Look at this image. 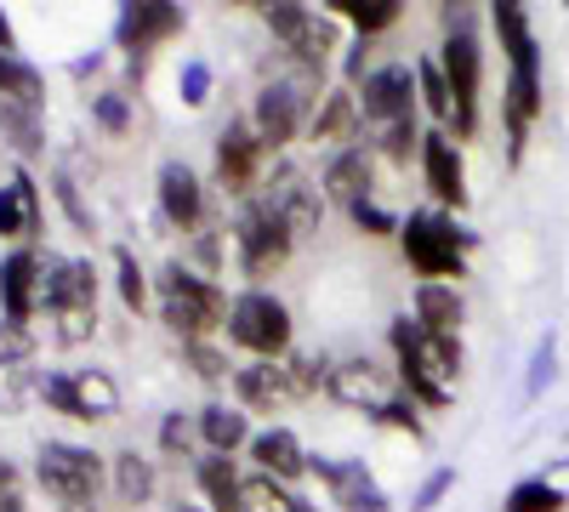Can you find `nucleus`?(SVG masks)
I'll return each instance as SVG.
<instances>
[{
  "mask_svg": "<svg viewBox=\"0 0 569 512\" xmlns=\"http://www.w3.org/2000/svg\"><path fill=\"white\" fill-rule=\"evenodd\" d=\"M262 200H268L284 222H291V234H313L319 217H325V194L313 189V182H308L297 165H279V171H273V182L262 189Z\"/></svg>",
  "mask_w": 569,
  "mask_h": 512,
  "instance_id": "nucleus-16",
  "label": "nucleus"
},
{
  "mask_svg": "<svg viewBox=\"0 0 569 512\" xmlns=\"http://www.w3.org/2000/svg\"><path fill=\"white\" fill-rule=\"evenodd\" d=\"M308 91H313V74L302 80H268L257 91V114H251V131L262 137V149H284L291 137L302 131V114H308Z\"/></svg>",
  "mask_w": 569,
  "mask_h": 512,
  "instance_id": "nucleus-10",
  "label": "nucleus"
},
{
  "mask_svg": "<svg viewBox=\"0 0 569 512\" xmlns=\"http://www.w3.org/2000/svg\"><path fill=\"white\" fill-rule=\"evenodd\" d=\"M399 240H405L410 268L427 279V285H450V279L467 273L472 234H461L445 211H410V222H399Z\"/></svg>",
  "mask_w": 569,
  "mask_h": 512,
  "instance_id": "nucleus-3",
  "label": "nucleus"
},
{
  "mask_svg": "<svg viewBox=\"0 0 569 512\" xmlns=\"http://www.w3.org/2000/svg\"><path fill=\"white\" fill-rule=\"evenodd\" d=\"M206 98H211V69H206L200 58H188V63H182V103L200 109Z\"/></svg>",
  "mask_w": 569,
  "mask_h": 512,
  "instance_id": "nucleus-41",
  "label": "nucleus"
},
{
  "mask_svg": "<svg viewBox=\"0 0 569 512\" xmlns=\"http://www.w3.org/2000/svg\"><path fill=\"white\" fill-rule=\"evenodd\" d=\"M29 353H34V337L23 331V324H0V377H7V370H23L29 364Z\"/></svg>",
  "mask_w": 569,
  "mask_h": 512,
  "instance_id": "nucleus-38",
  "label": "nucleus"
},
{
  "mask_svg": "<svg viewBox=\"0 0 569 512\" xmlns=\"http://www.w3.org/2000/svg\"><path fill=\"white\" fill-rule=\"evenodd\" d=\"M160 450H166V455H188V450H194V428L182 422V410H177V415H166V428H160Z\"/></svg>",
  "mask_w": 569,
  "mask_h": 512,
  "instance_id": "nucleus-43",
  "label": "nucleus"
},
{
  "mask_svg": "<svg viewBox=\"0 0 569 512\" xmlns=\"http://www.w3.org/2000/svg\"><path fill=\"white\" fill-rule=\"evenodd\" d=\"M421 177H427V189H433L439 205H456V211L467 205V165H461V149L450 131L421 137Z\"/></svg>",
  "mask_w": 569,
  "mask_h": 512,
  "instance_id": "nucleus-15",
  "label": "nucleus"
},
{
  "mask_svg": "<svg viewBox=\"0 0 569 512\" xmlns=\"http://www.w3.org/2000/svg\"><path fill=\"white\" fill-rule=\"evenodd\" d=\"M291 245H297L291 222H284L268 200H251L240 211V222H233V251H240L246 279H273L284 262H291Z\"/></svg>",
  "mask_w": 569,
  "mask_h": 512,
  "instance_id": "nucleus-5",
  "label": "nucleus"
},
{
  "mask_svg": "<svg viewBox=\"0 0 569 512\" xmlns=\"http://www.w3.org/2000/svg\"><path fill=\"white\" fill-rule=\"evenodd\" d=\"M114 279H120V302L131 308V313H142V302H149V285H142V268H137V257L120 245L114 251Z\"/></svg>",
  "mask_w": 569,
  "mask_h": 512,
  "instance_id": "nucleus-37",
  "label": "nucleus"
},
{
  "mask_svg": "<svg viewBox=\"0 0 569 512\" xmlns=\"http://www.w3.org/2000/svg\"><path fill=\"white\" fill-rule=\"evenodd\" d=\"M262 137L251 126H228L217 137V177H222V189L228 194H246L251 182H257V165H262Z\"/></svg>",
  "mask_w": 569,
  "mask_h": 512,
  "instance_id": "nucleus-19",
  "label": "nucleus"
},
{
  "mask_svg": "<svg viewBox=\"0 0 569 512\" xmlns=\"http://www.w3.org/2000/svg\"><path fill=\"white\" fill-rule=\"evenodd\" d=\"M461 319H467V308H461V297H456V285H416V324L427 337H445V342H461Z\"/></svg>",
  "mask_w": 569,
  "mask_h": 512,
  "instance_id": "nucleus-22",
  "label": "nucleus"
},
{
  "mask_svg": "<svg viewBox=\"0 0 569 512\" xmlns=\"http://www.w3.org/2000/svg\"><path fill=\"white\" fill-rule=\"evenodd\" d=\"M359 98L342 86V91H325L319 98V109H313V120H308V137L313 143H353V131H359Z\"/></svg>",
  "mask_w": 569,
  "mask_h": 512,
  "instance_id": "nucleus-23",
  "label": "nucleus"
},
{
  "mask_svg": "<svg viewBox=\"0 0 569 512\" xmlns=\"http://www.w3.org/2000/svg\"><path fill=\"white\" fill-rule=\"evenodd\" d=\"M40 285H46V262L23 245L0 262V308H7L12 324H29L34 308H40Z\"/></svg>",
  "mask_w": 569,
  "mask_h": 512,
  "instance_id": "nucleus-17",
  "label": "nucleus"
},
{
  "mask_svg": "<svg viewBox=\"0 0 569 512\" xmlns=\"http://www.w3.org/2000/svg\"><path fill=\"white\" fill-rule=\"evenodd\" d=\"M501 120H507V160L518 165L530 143V126L541 120V63H512L501 91Z\"/></svg>",
  "mask_w": 569,
  "mask_h": 512,
  "instance_id": "nucleus-13",
  "label": "nucleus"
},
{
  "mask_svg": "<svg viewBox=\"0 0 569 512\" xmlns=\"http://www.w3.org/2000/svg\"><path fill=\"white\" fill-rule=\"evenodd\" d=\"M0 103H29V109H40V74H34L29 63L7 58V52H0Z\"/></svg>",
  "mask_w": 569,
  "mask_h": 512,
  "instance_id": "nucleus-34",
  "label": "nucleus"
},
{
  "mask_svg": "<svg viewBox=\"0 0 569 512\" xmlns=\"http://www.w3.org/2000/svg\"><path fill=\"white\" fill-rule=\"evenodd\" d=\"M251 461H257L268 479H279V484H291V479L308 468V455H302V444H297L291 428H268V433H257V439H251Z\"/></svg>",
  "mask_w": 569,
  "mask_h": 512,
  "instance_id": "nucleus-26",
  "label": "nucleus"
},
{
  "mask_svg": "<svg viewBox=\"0 0 569 512\" xmlns=\"http://www.w3.org/2000/svg\"><path fill=\"white\" fill-rule=\"evenodd\" d=\"M0 234L7 240H34L40 234V194H34L29 171H18L7 189H0Z\"/></svg>",
  "mask_w": 569,
  "mask_h": 512,
  "instance_id": "nucleus-25",
  "label": "nucleus"
},
{
  "mask_svg": "<svg viewBox=\"0 0 569 512\" xmlns=\"http://www.w3.org/2000/svg\"><path fill=\"white\" fill-rule=\"evenodd\" d=\"M177 29H182V7H171V0H131V7H120L114 40L131 52V74H142V63H149V46L171 40Z\"/></svg>",
  "mask_w": 569,
  "mask_h": 512,
  "instance_id": "nucleus-12",
  "label": "nucleus"
},
{
  "mask_svg": "<svg viewBox=\"0 0 569 512\" xmlns=\"http://www.w3.org/2000/svg\"><path fill=\"white\" fill-rule=\"evenodd\" d=\"M439 69H445V86H450V126L456 137H472L479 131V86H485V46H479V18L467 7H450L445 12V46H439Z\"/></svg>",
  "mask_w": 569,
  "mask_h": 512,
  "instance_id": "nucleus-2",
  "label": "nucleus"
},
{
  "mask_svg": "<svg viewBox=\"0 0 569 512\" xmlns=\"http://www.w3.org/2000/svg\"><path fill=\"white\" fill-rule=\"evenodd\" d=\"M382 154H388L393 165H405L410 154H421V137H416V120H399V126H388V131H382Z\"/></svg>",
  "mask_w": 569,
  "mask_h": 512,
  "instance_id": "nucleus-39",
  "label": "nucleus"
},
{
  "mask_svg": "<svg viewBox=\"0 0 569 512\" xmlns=\"http://www.w3.org/2000/svg\"><path fill=\"white\" fill-rule=\"evenodd\" d=\"M450 484H456V473H450V468H439L433 479H427V484L416 490V501H410V512H433V501H439V495H445Z\"/></svg>",
  "mask_w": 569,
  "mask_h": 512,
  "instance_id": "nucleus-45",
  "label": "nucleus"
},
{
  "mask_svg": "<svg viewBox=\"0 0 569 512\" xmlns=\"http://www.w3.org/2000/svg\"><path fill=\"white\" fill-rule=\"evenodd\" d=\"M40 399L58 415H74V422H109L120 410V388L109 370H58V377L40 382Z\"/></svg>",
  "mask_w": 569,
  "mask_h": 512,
  "instance_id": "nucleus-8",
  "label": "nucleus"
},
{
  "mask_svg": "<svg viewBox=\"0 0 569 512\" xmlns=\"http://www.w3.org/2000/svg\"><path fill=\"white\" fill-rule=\"evenodd\" d=\"M376 422H388V428H410V433H421V422H416V399H393Z\"/></svg>",
  "mask_w": 569,
  "mask_h": 512,
  "instance_id": "nucleus-46",
  "label": "nucleus"
},
{
  "mask_svg": "<svg viewBox=\"0 0 569 512\" xmlns=\"http://www.w3.org/2000/svg\"><path fill=\"white\" fill-rule=\"evenodd\" d=\"M569 495L552 484V479H518L501 501V512H563Z\"/></svg>",
  "mask_w": 569,
  "mask_h": 512,
  "instance_id": "nucleus-31",
  "label": "nucleus"
},
{
  "mask_svg": "<svg viewBox=\"0 0 569 512\" xmlns=\"http://www.w3.org/2000/svg\"><path fill=\"white\" fill-rule=\"evenodd\" d=\"M490 23H496V34H501L507 63H541V52H536V29H530V12L518 7V0H501V7H490Z\"/></svg>",
  "mask_w": 569,
  "mask_h": 512,
  "instance_id": "nucleus-27",
  "label": "nucleus"
},
{
  "mask_svg": "<svg viewBox=\"0 0 569 512\" xmlns=\"http://www.w3.org/2000/svg\"><path fill=\"white\" fill-rule=\"evenodd\" d=\"M200 439L211 444V455H233L246 439H251V428H246V410H228V404H211V410H200Z\"/></svg>",
  "mask_w": 569,
  "mask_h": 512,
  "instance_id": "nucleus-29",
  "label": "nucleus"
},
{
  "mask_svg": "<svg viewBox=\"0 0 569 512\" xmlns=\"http://www.w3.org/2000/svg\"><path fill=\"white\" fill-rule=\"evenodd\" d=\"M0 52H7V58L18 52V34H12V18L7 12H0Z\"/></svg>",
  "mask_w": 569,
  "mask_h": 512,
  "instance_id": "nucleus-49",
  "label": "nucleus"
},
{
  "mask_svg": "<svg viewBox=\"0 0 569 512\" xmlns=\"http://www.w3.org/2000/svg\"><path fill=\"white\" fill-rule=\"evenodd\" d=\"M177 512H206V506H177Z\"/></svg>",
  "mask_w": 569,
  "mask_h": 512,
  "instance_id": "nucleus-50",
  "label": "nucleus"
},
{
  "mask_svg": "<svg viewBox=\"0 0 569 512\" xmlns=\"http://www.w3.org/2000/svg\"><path fill=\"white\" fill-rule=\"evenodd\" d=\"M0 131L18 143V154H34V149H40V109H29V103H0Z\"/></svg>",
  "mask_w": 569,
  "mask_h": 512,
  "instance_id": "nucleus-35",
  "label": "nucleus"
},
{
  "mask_svg": "<svg viewBox=\"0 0 569 512\" xmlns=\"http://www.w3.org/2000/svg\"><path fill=\"white\" fill-rule=\"evenodd\" d=\"M160 211H166L171 228H182V234H194V228L206 222V189L182 160L160 165Z\"/></svg>",
  "mask_w": 569,
  "mask_h": 512,
  "instance_id": "nucleus-20",
  "label": "nucleus"
},
{
  "mask_svg": "<svg viewBox=\"0 0 569 512\" xmlns=\"http://www.w3.org/2000/svg\"><path fill=\"white\" fill-rule=\"evenodd\" d=\"M325 388H330V399H337V404L365 410V415H382V410L399 399L393 382H388V370H376L370 359H342V364L325 377Z\"/></svg>",
  "mask_w": 569,
  "mask_h": 512,
  "instance_id": "nucleus-14",
  "label": "nucleus"
},
{
  "mask_svg": "<svg viewBox=\"0 0 569 512\" xmlns=\"http://www.w3.org/2000/svg\"><path fill=\"white\" fill-rule=\"evenodd\" d=\"M353 222L365 228V234H399V222H393L382 205H370V200H365V205H353Z\"/></svg>",
  "mask_w": 569,
  "mask_h": 512,
  "instance_id": "nucleus-44",
  "label": "nucleus"
},
{
  "mask_svg": "<svg viewBox=\"0 0 569 512\" xmlns=\"http://www.w3.org/2000/svg\"><path fill=\"white\" fill-rule=\"evenodd\" d=\"M233 393H240L246 410L273 415L279 404H291V399H297V382H291V370H284V364L257 359V364H246V370H233Z\"/></svg>",
  "mask_w": 569,
  "mask_h": 512,
  "instance_id": "nucleus-21",
  "label": "nucleus"
},
{
  "mask_svg": "<svg viewBox=\"0 0 569 512\" xmlns=\"http://www.w3.org/2000/svg\"><path fill=\"white\" fill-rule=\"evenodd\" d=\"M393 353H399V382L410 388V399L445 410L461 382V342L427 337L416 313H405V319H393Z\"/></svg>",
  "mask_w": 569,
  "mask_h": 512,
  "instance_id": "nucleus-1",
  "label": "nucleus"
},
{
  "mask_svg": "<svg viewBox=\"0 0 569 512\" xmlns=\"http://www.w3.org/2000/svg\"><path fill=\"white\" fill-rule=\"evenodd\" d=\"M114 490H120L126 506H142V501L154 495V468H149L137 450H120V455H114Z\"/></svg>",
  "mask_w": 569,
  "mask_h": 512,
  "instance_id": "nucleus-32",
  "label": "nucleus"
},
{
  "mask_svg": "<svg viewBox=\"0 0 569 512\" xmlns=\"http://www.w3.org/2000/svg\"><path fill=\"white\" fill-rule=\"evenodd\" d=\"M233 512H302V506H297V495L284 490L279 479L257 473V479L240 484V506H233Z\"/></svg>",
  "mask_w": 569,
  "mask_h": 512,
  "instance_id": "nucleus-33",
  "label": "nucleus"
},
{
  "mask_svg": "<svg viewBox=\"0 0 569 512\" xmlns=\"http://www.w3.org/2000/svg\"><path fill=\"white\" fill-rule=\"evenodd\" d=\"M0 512H23V495H18V468L0 461Z\"/></svg>",
  "mask_w": 569,
  "mask_h": 512,
  "instance_id": "nucleus-47",
  "label": "nucleus"
},
{
  "mask_svg": "<svg viewBox=\"0 0 569 512\" xmlns=\"http://www.w3.org/2000/svg\"><path fill=\"white\" fill-rule=\"evenodd\" d=\"M325 200H337L348 211L370 200V154L365 149H342L337 160L325 165Z\"/></svg>",
  "mask_w": 569,
  "mask_h": 512,
  "instance_id": "nucleus-24",
  "label": "nucleus"
},
{
  "mask_svg": "<svg viewBox=\"0 0 569 512\" xmlns=\"http://www.w3.org/2000/svg\"><path fill=\"white\" fill-rule=\"evenodd\" d=\"M228 342L257 359H279L291 348V313L273 291H240L228 302Z\"/></svg>",
  "mask_w": 569,
  "mask_h": 512,
  "instance_id": "nucleus-6",
  "label": "nucleus"
},
{
  "mask_svg": "<svg viewBox=\"0 0 569 512\" xmlns=\"http://www.w3.org/2000/svg\"><path fill=\"white\" fill-rule=\"evenodd\" d=\"M194 479H200L211 512H233V506H240V484H246V479L233 473V461H228V455H211V450H206V461L194 468Z\"/></svg>",
  "mask_w": 569,
  "mask_h": 512,
  "instance_id": "nucleus-28",
  "label": "nucleus"
},
{
  "mask_svg": "<svg viewBox=\"0 0 569 512\" xmlns=\"http://www.w3.org/2000/svg\"><path fill=\"white\" fill-rule=\"evenodd\" d=\"M416 91H421L427 114H439V120H450V114H456L450 86H445V69H439V63H416Z\"/></svg>",
  "mask_w": 569,
  "mask_h": 512,
  "instance_id": "nucleus-36",
  "label": "nucleus"
},
{
  "mask_svg": "<svg viewBox=\"0 0 569 512\" xmlns=\"http://www.w3.org/2000/svg\"><path fill=\"white\" fill-rule=\"evenodd\" d=\"M273 40L291 52L308 74H319L330 63V52H337V18L330 12H313V7H268L262 12Z\"/></svg>",
  "mask_w": 569,
  "mask_h": 512,
  "instance_id": "nucleus-9",
  "label": "nucleus"
},
{
  "mask_svg": "<svg viewBox=\"0 0 569 512\" xmlns=\"http://www.w3.org/2000/svg\"><path fill=\"white\" fill-rule=\"evenodd\" d=\"M160 319L171 324L182 342H206L217 324L228 319V302H222L217 285H206L200 273H188V268L171 262L160 273Z\"/></svg>",
  "mask_w": 569,
  "mask_h": 512,
  "instance_id": "nucleus-4",
  "label": "nucleus"
},
{
  "mask_svg": "<svg viewBox=\"0 0 569 512\" xmlns=\"http://www.w3.org/2000/svg\"><path fill=\"white\" fill-rule=\"evenodd\" d=\"M416 63H382V69H370L365 86H359V114L376 126V131H388L399 120H416Z\"/></svg>",
  "mask_w": 569,
  "mask_h": 512,
  "instance_id": "nucleus-11",
  "label": "nucleus"
},
{
  "mask_svg": "<svg viewBox=\"0 0 569 512\" xmlns=\"http://www.w3.org/2000/svg\"><path fill=\"white\" fill-rule=\"evenodd\" d=\"M330 18H348L359 29V40H370V34H382V29L399 23V7H393V0H337Z\"/></svg>",
  "mask_w": 569,
  "mask_h": 512,
  "instance_id": "nucleus-30",
  "label": "nucleus"
},
{
  "mask_svg": "<svg viewBox=\"0 0 569 512\" xmlns=\"http://www.w3.org/2000/svg\"><path fill=\"white\" fill-rule=\"evenodd\" d=\"M58 200H63V211L74 217V228H91V217H86V205H80V194H74L69 177H58Z\"/></svg>",
  "mask_w": 569,
  "mask_h": 512,
  "instance_id": "nucleus-48",
  "label": "nucleus"
},
{
  "mask_svg": "<svg viewBox=\"0 0 569 512\" xmlns=\"http://www.w3.org/2000/svg\"><path fill=\"white\" fill-rule=\"evenodd\" d=\"M91 114H98V126H103V131H114V137L131 126V109H126L120 91H103V98H91Z\"/></svg>",
  "mask_w": 569,
  "mask_h": 512,
  "instance_id": "nucleus-40",
  "label": "nucleus"
},
{
  "mask_svg": "<svg viewBox=\"0 0 569 512\" xmlns=\"http://www.w3.org/2000/svg\"><path fill=\"white\" fill-rule=\"evenodd\" d=\"M182 348H188V359H194V370H200L206 382H222L228 377V353H217L211 342H182Z\"/></svg>",
  "mask_w": 569,
  "mask_h": 512,
  "instance_id": "nucleus-42",
  "label": "nucleus"
},
{
  "mask_svg": "<svg viewBox=\"0 0 569 512\" xmlns=\"http://www.w3.org/2000/svg\"><path fill=\"white\" fill-rule=\"evenodd\" d=\"M313 473L330 490L337 512H388V495L376 490V479L365 473V461H313Z\"/></svg>",
  "mask_w": 569,
  "mask_h": 512,
  "instance_id": "nucleus-18",
  "label": "nucleus"
},
{
  "mask_svg": "<svg viewBox=\"0 0 569 512\" xmlns=\"http://www.w3.org/2000/svg\"><path fill=\"white\" fill-rule=\"evenodd\" d=\"M34 473H40V490L52 501H63L69 512H86L103 490V455H91L80 444H46Z\"/></svg>",
  "mask_w": 569,
  "mask_h": 512,
  "instance_id": "nucleus-7",
  "label": "nucleus"
}]
</instances>
